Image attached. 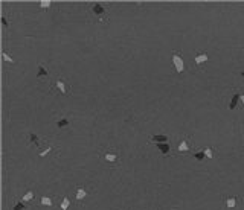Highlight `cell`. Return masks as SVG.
Returning a JSON list of instances; mask_svg holds the SVG:
<instances>
[{
    "label": "cell",
    "instance_id": "9a60e30c",
    "mask_svg": "<svg viewBox=\"0 0 244 210\" xmlns=\"http://www.w3.org/2000/svg\"><path fill=\"white\" fill-rule=\"evenodd\" d=\"M224 203H226V207H227V209H234V207L237 206V198H235V197H227V198L224 200Z\"/></svg>",
    "mask_w": 244,
    "mask_h": 210
},
{
    "label": "cell",
    "instance_id": "6da1fadb",
    "mask_svg": "<svg viewBox=\"0 0 244 210\" xmlns=\"http://www.w3.org/2000/svg\"><path fill=\"white\" fill-rule=\"evenodd\" d=\"M92 14H93L95 18H98V21H107L108 20V11L101 3H93Z\"/></svg>",
    "mask_w": 244,
    "mask_h": 210
},
{
    "label": "cell",
    "instance_id": "8fae6325",
    "mask_svg": "<svg viewBox=\"0 0 244 210\" xmlns=\"http://www.w3.org/2000/svg\"><path fill=\"white\" fill-rule=\"evenodd\" d=\"M28 145H34V146L38 148L41 145V139L34 132H28Z\"/></svg>",
    "mask_w": 244,
    "mask_h": 210
},
{
    "label": "cell",
    "instance_id": "d6986e66",
    "mask_svg": "<svg viewBox=\"0 0 244 210\" xmlns=\"http://www.w3.org/2000/svg\"><path fill=\"white\" fill-rule=\"evenodd\" d=\"M2 58H3V61H6V63H11V64L14 63V58H12L11 55H8V53H6L5 50L2 52Z\"/></svg>",
    "mask_w": 244,
    "mask_h": 210
},
{
    "label": "cell",
    "instance_id": "52a82bcc",
    "mask_svg": "<svg viewBox=\"0 0 244 210\" xmlns=\"http://www.w3.org/2000/svg\"><path fill=\"white\" fill-rule=\"evenodd\" d=\"M240 97H241V93H240V90L235 88L234 93H232V99H230L227 108H229V110H235V108L238 107V104H240Z\"/></svg>",
    "mask_w": 244,
    "mask_h": 210
},
{
    "label": "cell",
    "instance_id": "7c38bea8",
    "mask_svg": "<svg viewBox=\"0 0 244 210\" xmlns=\"http://www.w3.org/2000/svg\"><path fill=\"white\" fill-rule=\"evenodd\" d=\"M26 207H28V204H26L25 201H22V200H14L11 210H26Z\"/></svg>",
    "mask_w": 244,
    "mask_h": 210
},
{
    "label": "cell",
    "instance_id": "8992f818",
    "mask_svg": "<svg viewBox=\"0 0 244 210\" xmlns=\"http://www.w3.org/2000/svg\"><path fill=\"white\" fill-rule=\"evenodd\" d=\"M104 160L107 163L113 165V163H119L121 157H119V154L116 151H107V152H104Z\"/></svg>",
    "mask_w": 244,
    "mask_h": 210
},
{
    "label": "cell",
    "instance_id": "30bf717a",
    "mask_svg": "<svg viewBox=\"0 0 244 210\" xmlns=\"http://www.w3.org/2000/svg\"><path fill=\"white\" fill-rule=\"evenodd\" d=\"M150 142L151 143H168L169 142V139H168V136L166 134H156V136H151L150 137Z\"/></svg>",
    "mask_w": 244,
    "mask_h": 210
},
{
    "label": "cell",
    "instance_id": "ba28073f",
    "mask_svg": "<svg viewBox=\"0 0 244 210\" xmlns=\"http://www.w3.org/2000/svg\"><path fill=\"white\" fill-rule=\"evenodd\" d=\"M207 59H209L207 53H206V52H200V53H197V55H195V58H194V64H195L197 67H200V66H203L204 63H207Z\"/></svg>",
    "mask_w": 244,
    "mask_h": 210
},
{
    "label": "cell",
    "instance_id": "cb8c5ba5",
    "mask_svg": "<svg viewBox=\"0 0 244 210\" xmlns=\"http://www.w3.org/2000/svg\"><path fill=\"white\" fill-rule=\"evenodd\" d=\"M240 104L244 107V94H241V97H240Z\"/></svg>",
    "mask_w": 244,
    "mask_h": 210
},
{
    "label": "cell",
    "instance_id": "2e32d148",
    "mask_svg": "<svg viewBox=\"0 0 244 210\" xmlns=\"http://www.w3.org/2000/svg\"><path fill=\"white\" fill-rule=\"evenodd\" d=\"M192 157L197 160V162H203L204 160V151L203 149H197V151H194V154H192Z\"/></svg>",
    "mask_w": 244,
    "mask_h": 210
},
{
    "label": "cell",
    "instance_id": "277c9868",
    "mask_svg": "<svg viewBox=\"0 0 244 210\" xmlns=\"http://www.w3.org/2000/svg\"><path fill=\"white\" fill-rule=\"evenodd\" d=\"M189 140H191V137L189 136H185L180 142H179V146H177V151L180 152V154H186V152H189L191 151V145H189Z\"/></svg>",
    "mask_w": 244,
    "mask_h": 210
},
{
    "label": "cell",
    "instance_id": "ac0fdd59",
    "mask_svg": "<svg viewBox=\"0 0 244 210\" xmlns=\"http://www.w3.org/2000/svg\"><path fill=\"white\" fill-rule=\"evenodd\" d=\"M69 206H70V200H69L67 197H64V198H63V201H61V207H60V209H61V210H67V209H69Z\"/></svg>",
    "mask_w": 244,
    "mask_h": 210
},
{
    "label": "cell",
    "instance_id": "ffe728a7",
    "mask_svg": "<svg viewBox=\"0 0 244 210\" xmlns=\"http://www.w3.org/2000/svg\"><path fill=\"white\" fill-rule=\"evenodd\" d=\"M40 201L43 206H52V198H49V197H41Z\"/></svg>",
    "mask_w": 244,
    "mask_h": 210
},
{
    "label": "cell",
    "instance_id": "7402d4cb",
    "mask_svg": "<svg viewBox=\"0 0 244 210\" xmlns=\"http://www.w3.org/2000/svg\"><path fill=\"white\" fill-rule=\"evenodd\" d=\"M203 151H204V155H206L207 158H214V152H212V149H211L209 146H207V148H204Z\"/></svg>",
    "mask_w": 244,
    "mask_h": 210
},
{
    "label": "cell",
    "instance_id": "44dd1931",
    "mask_svg": "<svg viewBox=\"0 0 244 210\" xmlns=\"http://www.w3.org/2000/svg\"><path fill=\"white\" fill-rule=\"evenodd\" d=\"M40 8L41 9H47V8H50V5H52V2H49V0H41L40 3Z\"/></svg>",
    "mask_w": 244,
    "mask_h": 210
},
{
    "label": "cell",
    "instance_id": "4fadbf2b",
    "mask_svg": "<svg viewBox=\"0 0 244 210\" xmlns=\"http://www.w3.org/2000/svg\"><path fill=\"white\" fill-rule=\"evenodd\" d=\"M85 197H87V190H85L84 187H78V189H77V193H75V200H77V201H81Z\"/></svg>",
    "mask_w": 244,
    "mask_h": 210
},
{
    "label": "cell",
    "instance_id": "d4e9b609",
    "mask_svg": "<svg viewBox=\"0 0 244 210\" xmlns=\"http://www.w3.org/2000/svg\"><path fill=\"white\" fill-rule=\"evenodd\" d=\"M241 76H243V79H244V70H243V72H241Z\"/></svg>",
    "mask_w": 244,
    "mask_h": 210
},
{
    "label": "cell",
    "instance_id": "3957f363",
    "mask_svg": "<svg viewBox=\"0 0 244 210\" xmlns=\"http://www.w3.org/2000/svg\"><path fill=\"white\" fill-rule=\"evenodd\" d=\"M55 87H57V90L61 93V94H64V96H69L70 94V85L67 84V81L64 79V78H58L57 81H55Z\"/></svg>",
    "mask_w": 244,
    "mask_h": 210
},
{
    "label": "cell",
    "instance_id": "5bb4252c",
    "mask_svg": "<svg viewBox=\"0 0 244 210\" xmlns=\"http://www.w3.org/2000/svg\"><path fill=\"white\" fill-rule=\"evenodd\" d=\"M57 126L61 128V129H67V128L70 126V120H69L67 117H61V119L57 122Z\"/></svg>",
    "mask_w": 244,
    "mask_h": 210
},
{
    "label": "cell",
    "instance_id": "9c48e42d",
    "mask_svg": "<svg viewBox=\"0 0 244 210\" xmlns=\"http://www.w3.org/2000/svg\"><path fill=\"white\" fill-rule=\"evenodd\" d=\"M156 146H157V149L162 152L163 155H169L172 152V145L169 142L168 143H156Z\"/></svg>",
    "mask_w": 244,
    "mask_h": 210
},
{
    "label": "cell",
    "instance_id": "e0dca14e",
    "mask_svg": "<svg viewBox=\"0 0 244 210\" xmlns=\"http://www.w3.org/2000/svg\"><path fill=\"white\" fill-rule=\"evenodd\" d=\"M34 197H35V193H34V190H28L25 195H23V198H22V201H25V203H29L31 200H34Z\"/></svg>",
    "mask_w": 244,
    "mask_h": 210
},
{
    "label": "cell",
    "instance_id": "7a4b0ae2",
    "mask_svg": "<svg viewBox=\"0 0 244 210\" xmlns=\"http://www.w3.org/2000/svg\"><path fill=\"white\" fill-rule=\"evenodd\" d=\"M172 64L175 67V72L177 73H183L185 72V63H183V56L179 50H174L172 52Z\"/></svg>",
    "mask_w": 244,
    "mask_h": 210
},
{
    "label": "cell",
    "instance_id": "603a6c76",
    "mask_svg": "<svg viewBox=\"0 0 244 210\" xmlns=\"http://www.w3.org/2000/svg\"><path fill=\"white\" fill-rule=\"evenodd\" d=\"M2 25H3V28H5V29H8V28H9V25H8V20H6L5 17H2Z\"/></svg>",
    "mask_w": 244,
    "mask_h": 210
},
{
    "label": "cell",
    "instance_id": "5b68a950",
    "mask_svg": "<svg viewBox=\"0 0 244 210\" xmlns=\"http://www.w3.org/2000/svg\"><path fill=\"white\" fill-rule=\"evenodd\" d=\"M49 76H50L49 69H47L43 63H40L38 67H37V79H38V81H44V79H47Z\"/></svg>",
    "mask_w": 244,
    "mask_h": 210
}]
</instances>
